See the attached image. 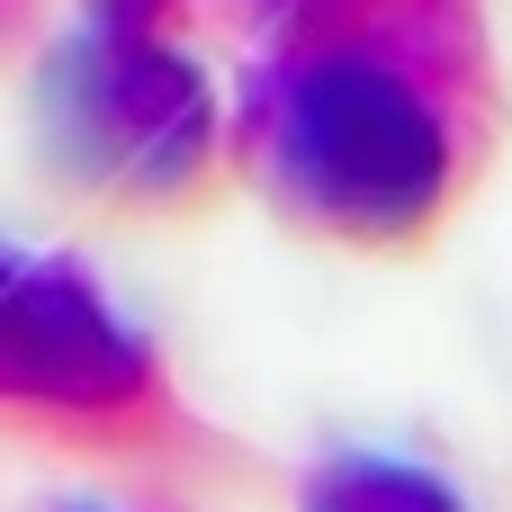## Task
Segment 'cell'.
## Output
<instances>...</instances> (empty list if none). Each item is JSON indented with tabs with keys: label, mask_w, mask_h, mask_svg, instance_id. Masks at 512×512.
I'll return each mask as SVG.
<instances>
[{
	"label": "cell",
	"mask_w": 512,
	"mask_h": 512,
	"mask_svg": "<svg viewBox=\"0 0 512 512\" xmlns=\"http://www.w3.org/2000/svg\"><path fill=\"white\" fill-rule=\"evenodd\" d=\"M117 342L90 324V315H72V306H54V297H27V288H0V378L9 387H63V396H81V387H117Z\"/></svg>",
	"instance_id": "1"
},
{
	"label": "cell",
	"mask_w": 512,
	"mask_h": 512,
	"mask_svg": "<svg viewBox=\"0 0 512 512\" xmlns=\"http://www.w3.org/2000/svg\"><path fill=\"white\" fill-rule=\"evenodd\" d=\"M315 512H450V495L423 477H396V468H351L315 495Z\"/></svg>",
	"instance_id": "2"
}]
</instances>
